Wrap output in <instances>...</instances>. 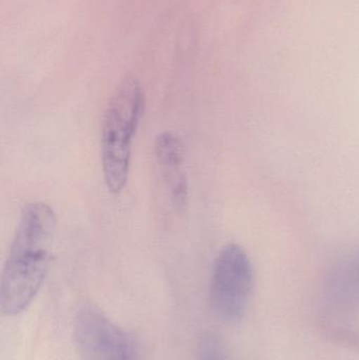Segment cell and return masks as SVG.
<instances>
[{
    "mask_svg": "<svg viewBox=\"0 0 359 360\" xmlns=\"http://www.w3.org/2000/svg\"><path fill=\"white\" fill-rule=\"evenodd\" d=\"M200 360H229L221 342L213 335L204 336L200 346Z\"/></svg>",
    "mask_w": 359,
    "mask_h": 360,
    "instance_id": "7",
    "label": "cell"
},
{
    "mask_svg": "<svg viewBox=\"0 0 359 360\" xmlns=\"http://www.w3.org/2000/svg\"><path fill=\"white\" fill-rule=\"evenodd\" d=\"M154 156L171 205L175 211L185 212L189 205L190 186L181 137L172 131L160 133L154 143Z\"/></svg>",
    "mask_w": 359,
    "mask_h": 360,
    "instance_id": "5",
    "label": "cell"
},
{
    "mask_svg": "<svg viewBox=\"0 0 359 360\" xmlns=\"http://www.w3.org/2000/svg\"><path fill=\"white\" fill-rule=\"evenodd\" d=\"M73 338L80 360H141L128 332L90 304L76 314Z\"/></svg>",
    "mask_w": 359,
    "mask_h": 360,
    "instance_id": "4",
    "label": "cell"
},
{
    "mask_svg": "<svg viewBox=\"0 0 359 360\" xmlns=\"http://www.w3.org/2000/svg\"><path fill=\"white\" fill-rule=\"evenodd\" d=\"M145 95L141 82L124 78L110 97L101 124V167L105 186L120 194L128 184L132 147L145 113Z\"/></svg>",
    "mask_w": 359,
    "mask_h": 360,
    "instance_id": "2",
    "label": "cell"
},
{
    "mask_svg": "<svg viewBox=\"0 0 359 360\" xmlns=\"http://www.w3.org/2000/svg\"><path fill=\"white\" fill-rule=\"evenodd\" d=\"M254 270L242 245L229 243L215 258L209 285V302L215 316L228 323L244 319L252 294Z\"/></svg>",
    "mask_w": 359,
    "mask_h": 360,
    "instance_id": "3",
    "label": "cell"
},
{
    "mask_svg": "<svg viewBox=\"0 0 359 360\" xmlns=\"http://www.w3.org/2000/svg\"><path fill=\"white\" fill-rule=\"evenodd\" d=\"M56 229V214L48 203L35 201L23 207L2 270V314L25 312L39 293L50 269Z\"/></svg>",
    "mask_w": 359,
    "mask_h": 360,
    "instance_id": "1",
    "label": "cell"
},
{
    "mask_svg": "<svg viewBox=\"0 0 359 360\" xmlns=\"http://www.w3.org/2000/svg\"><path fill=\"white\" fill-rule=\"evenodd\" d=\"M322 288L325 300L335 310L359 311V245L333 262Z\"/></svg>",
    "mask_w": 359,
    "mask_h": 360,
    "instance_id": "6",
    "label": "cell"
}]
</instances>
